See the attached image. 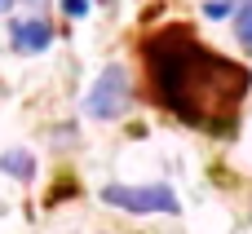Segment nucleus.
I'll return each mask as SVG.
<instances>
[{
  "mask_svg": "<svg viewBox=\"0 0 252 234\" xmlns=\"http://www.w3.org/2000/svg\"><path fill=\"white\" fill-rule=\"evenodd\" d=\"M0 173L18 177V181H31V173H35V159H31L27 150H4V155H0Z\"/></svg>",
  "mask_w": 252,
  "mask_h": 234,
  "instance_id": "nucleus-5",
  "label": "nucleus"
},
{
  "mask_svg": "<svg viewBox=\"0 0 252 234\" xmlns=\"http://www.w3.org/2000/svg\"><path fill=\"white\" fill-rule=\"evenodd\" d=\"M102 204L120 212H177V195L168 186H102Z\"/></svg>",
  "mask_w": 252,
  "mask_h": 234,
  "instance_id": "nucleus-2",
  "label": "nucleus"
},
{
  "mask_svg": "<svg viewBox=\"0 0 252 234\" xmlns=\"http://www.w3.org/2000/svg\"><path fill=\"white\" fill-rule=\"evenodd\" d=\"M9 35H13V49H18V53H40V49H49L53 27H49L44 18H27V22H13Z\"/></svg>",
  "mask_w": 252,
  "mask_h": 234,
  "instance_id": "nucleus-4",
  "label": "nucleus"
},
{
  "mask_svg": "<svg viewBox=\"0 0 252 234\" xmlns=\"http://www.w3.org/2000/svg\"><path fill=\"white\" fill-rule=\"evenodd\" d=\"M9 4H13V0H0V13H4V9H9Z\"/></svg>",
  "mask_w": 252,
  "mask_h": 234,
  "instance_id": "nucleus-9",
  "label": "nucleus"
},
{
  "mask_svg": "<svg viewBox=\"0 0 252 234\" xmlns=\"http://www.w3.org/2000/svg\"><path fill=\"white\" fill-rule=\"evenodd\" d=\"M235 35L252 53V0H235Z\"/></svg>",
  "mask_w": 252,
  "mask_h": 234,
  "instance_id": "nucleus-6",
  "label": "nucleus"
},
{
  "mask_svg": "<svg viewBox=\"0 0 252 234\" xmlns=\"http://www.w3.org/2000/svg\"><path fill=\"white\" fill-rule=\"evenodd\" d=\"M31 4H35V0H31Z\"/></svg>",
  "mask_w": 252,
  "mask_h": 234,
  "instance_id": "nucleus-10",
  "label": "nucleus"
},
{
  "mask_svg": "<svg viewBox=\"0 0 252 234\" xmlns=\"http://www.w3.org/2000/svg\"><path fill=\"white\" fill-rule=\"evenodd\" d=\"M128 102H133V88H128V71L124 66H106L102 75H97V84L89 88V115L93 119H115V115H124L128 111Z\"/></svg>",
  "mask_w": 252,
  "mask_h": 234,
  "instance_id": "nucleus-3",
  "label": "nucleus"
},
{
  "mask_svg": "<svg viewBox=\"0 0 252 234\" xmlns=\"http://www.w3.org/2000/svg\"><path fill=\"white\" fill-rule=\"evenodd\" d=\"M146 71H151V88L155 102L164 111H173L182 124L199 128V133H230L239 119V106L252 88V75L204 49L195 40V31L186 27H164L159 35L146 40Z\"/></svg>",
  "mask_w": 252,
  "mask_h": 234,
  "instance_id": "nucleus-1",
  "label": "nucleus"
},
{
  "mask_svg": "<svg viewBox=\"0 0 252 234\" xmlns=\"http://www.w3.org/2000/svg\"><path fill=\"white\" fill-rule=\"evenodd\" d=\"M204 13H208V18H226V13H235V0H208Z\"/></svg>",
  "mask_w": 252,
  "mask_h": 234,
  "instance_id": "nucleus-7",
  "label": "nucleus"
},
{
  "mask_svg": "<svg viewBox=\"0 0 252 234\" xmlns=\"http://www.w3.org/2000/svg\"><path fill=\"white\" fill-rule=\"evenodd\" d=\"M62 9H66L71 18H84V13H89V0H62Z\"/></svg>",
  "mask_w": 252,
  "mask_h": 234,
  "instance_id": "nucleus-8",
  "label": "nucleus"
}]
</instances>
